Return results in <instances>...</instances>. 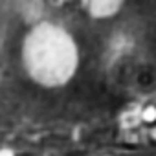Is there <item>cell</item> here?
Listing matches in <instances>:
<instances>
[{
  "instance_id": "6da1fadb",
  "label": "cell",
  "mask_w": 156,
  "mask_h": 156,
  "mask_svg": "<svg viewBox=\"0 0 156 156\" xmlns=\"http://www.w3.org/2000/svg\"><path fill=\"white\" fill-rule=\"evenodd\" d=\"M141 119L147 121V123H154L156 121V107H145L143 112H141Z\"/></svg>"
},
{
  "instance_id": "7a4b0ae2",
  "label": "cell",
  "mask_w": 156,
  "mask_h": 156,
  "mask_svg": "<svg viewBox=\"0 0 156 156\" xmlns=\"http://www.w3.org/2000/svg\"><path fill=\"white\" fill-rule=\"evenodd\" d=\"M0 156H15L9 149H0Z\"/></svg>"
}]
</instances>
